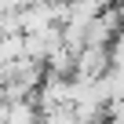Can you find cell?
I'll return each mask as SVG.
<instances>
[{"mask_svg":"<svg viewBox=\"0 0 124 124\" xmlns=\"http://www.w3.org/2000/svg\"><path fill=\"white\" fill-rule=\"evenodd\" d=\"M37 106L40 113H51V109H66L73 106V77H58V73H47L44 84L37 88Z\"/></svg>","mask_w":124,"mask_h":124,"instance_id":"obj_1","label":"cell"},{"mask_svg":"<svg viewBox=\"0 0 124 124\" xmlns=\"http://www.w3.org/2000/svg\"><path fill=\"white\" fill-rule=\"evenodd\" d=\"M109 66H113L109 47H91V44H84V47L77 51V70H73V77H77V80H99V77L109 73Z\"/></svg>","mask_w":124,"mask_h":124,"instance_id":"obj_2","label":"cell"},{"mask_svg":"<svg viewBox=\"0 0 124 124\" xmlns=\"http://www.w3.org/2000/svg\"><path fill=\"white\" fill-rule=\"evenodd\" d=\"M106 84H109V95L113 99H124V66H109Z\"/></svg>","mask_w":124,"mask_h":124,"instance_id":"obj_3","label":"cell"},{"mask_svg":"<svg viewBox=\"0 0 124 124\" xmlns=\"http://www.w3.org/2000/svg\"><path fill=\"white\" fill-rule=\"evenodd\" d=\"M106 124H124V99H113L106 106Z\"/></svg>","mask_w":124,"mask_h":124,"instance_id":"obj_4","label":"cell"},{"mask_svg":"<svg viewBox=\"0 0 124 124\" xmlns=\"http://www.w3.org/2000/svg\"><path fill=\"white\" fill-rule=\"evenodd\" d=\"M109 58H113V66H124V29H120L117 40L109 44Z\"/></svg>","mask_w":124,"mask_h":124,"instance_id":"obj_5","label":"cell"},{"mask_svg":"<svg viewBox=\"0 0 124 124\" xmlns=\"http://www.w3.org/2000/svg\"><path fill=\"white\" fill-rule=\"evenodd\" d=\"M26 4H33V0H0V15H8V11H22Z\"/></svg>","mask_w":124,"mask_h":124,"instance_id":"obj_6","label":"cell"},{"mask_svg":"<svg viewBox=\"0 0 124 124\" xmlns=\"http://www.w3.org/2000/svg\"><path fill=\"white\" fill-rule=\"evenodd\" d=\"M120 8H124V4H120Z\"/></svg>","mask_w":124,"mask_h":124,"instance_id":"obj_7","label":"cell"}]
</instances>
